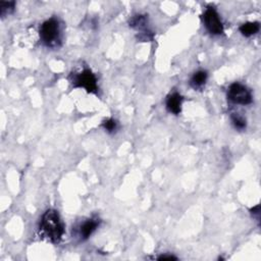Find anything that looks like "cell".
<instances>
[{"label":"cell","mask_w":261,"mask_h":261,"mask_svg":"<svg viewBox=\"0 0 261 261\" xmlns=\"http://www.w3.org/2000/svg\"><path fill=\"white\" fill-rule=\"evenodd\" d=\"M74 88H84L88 93L96 94L98 91L97 79L91 69H84L82 73L75 75L73 79Z\"/></svg>","instance_id":"obj_5"},{"label":"cell","mask_w":261,"mask_h":261,"mask_svg":"<svg viewBox=\"0 0 261 261\" xmlns=\"http://www.w3.org/2000/svg\"><path fill=\"white\" fill-rule=\"evenodd\" d=\"M15 8V2L14 1H0V15L1 17H4L10 13L13 12Z\"/></svg>","instance_id":"obj_12"},{"label":"cell","mask_w":261,"mask_h":261,"mask_svg":"<svg viewBox=\"0 0 261 261\" xmlns=\"http://www.w3.org/2000/svg\"><path fill=\"white\" fill-rule=\"evenodd\" d=\"M158 260H178V258L174 255H161L158 257Z\"/></svg>","instance_id":"obj_14"},{"label":"cell","mask_w":261,"mask_h":261,"mask_svg":"<svg viewBox=\"0 0 261 261\" xmlns=\"http://www.w3.org/2000/svg\"><path fill=\"white\" fill-rule=\"evenodd\" d=\"M130 27L134 28L141 32V36L139 37L140 40L143 41H152L153 40V33L147 29V16L143 14L134 15L130 21Z\"/></svg>","instance_id":"obj_6"},{"label":"cell","mask_w":261,"mask_h":261,"mask_svg":"<svg viewBox=\"0 0 261 261\" xmlns=\"http://www.w3.org/2000/svg\"><path fill=\"white\" fill-rule=\"evenodd\" d=\"M260 29V25L258 21H248L243 23V25L239 28L241 34L245 37H251L258 33Z\"/></svg>","instance_id":"obj_10"},{"label":"cell","mask_w":261,"mask_h":261,"mask_svg":"<svg viewBox=\"0 0 261 261\" xmlns=\"http://www.w3.org/2000/svg\"><path fill=\"white\" fill-rule=\"evenodd\" d=\"M100 221L98 219H90L83 223L79 229V236L82 241H86L92 236V234L98 229Z\"/></svg>","instance_id":"obj_7"},{"label":"cell","mask_w":261,"mask_h":261,"mask_svg":"<svg viewBox=\"0 0 261 261\" xmlns=\"http://www.w3.org/2000/svg\"><path fill=\"white\" fill-rule=\"evenodd\" d=\"M184 101V97L178 92H174L170 94L167 98V109L169 112L173 114H180L182 111V104Z\"/></svg>","instance_id":"obj_8"},{"label":"cell","mask_w":261,"mask_h":261,"mask_svg":"<svg viewBox=\"0 0 261 261\" xmlns=\"http://www.w3.org/2000/svg\"><path fill=\"white\" fill-rule=\"evenodd\" d=\"M40 39L47 47H55L60 42V25L59 21L52 17L45 20L40 27Z\"/></svg>","instance_id":"obj_2"},{"label":"cell","mask_w":261,"mask_h":261,"mask_svg":"<svg viewBox=\"0 0 261 261\" xmlns=\"http://www.w3.org/2000/svg\"><path fill=\"white\" fill-rule=\"evenodd\" d=\"M201 17L204 27L211 35L224 34L225 30H224L223 21L215 6H211V5L207 6Z\"/></svg>","instance_id":"obj_3"},{"label":"cell","mask_w":261,"mask_h":261,"mask_svg":"<svg viewBox=\"0 0 261 261\" xmlns=\"http://www.w3.org/2000/svg\"><path fill=\"white\" fill-rule=\"evenodd\" d=\"M208 79V74L206 70H198L196 72L191 80H190V85H191L192 88H194L195 90H199L201 88H203V86L206 84Z\"/></svg>","instance_id":"obj_9"},{"label":"cell","mask_w":261,"mask_h":261,"mask_svg":"<svg viewBox=\"0 0 261 261\" xmlns=\"http://www.w3.org/2000/svg\"><path fill=\"white\" fill-rule=\"evenodd\" d=\"M40 234L53 244L61 241L64 235V226L58 212L54 209H48L41 218Z\"/></svg>","instance_id":"obj_1"},{"label":"cell","mask_w":261,"mask_h":261,"mask_svg":"<svg viewBox=\"0 0 261 261\" xmlns=\"http://www.w3.org/2000/svg\"><path fill=\"white\" fill-rule=\"evenodd\" d=\"M231 118H232V123H233L234 127H235L237 130L243 131L244 129H246L247 124H246V120H245V118H244L243 116L239 115L238 113H233V114L231 115Z\"/></svg>","instance_id":"obj_11"},{"label":"cell","mask_w":261,"mask_h":261,"mask_svg":"<svg viewBox=\"0 0 261 261\" xmlns=\"http://www.w3.org/2000/svg\"><path fill=\"white\" fill-rule=\"evenodd\" d=\"M259 208H260V206L257 205V206H255V207H253V208L251 209L252 216H253V217H256L258 221H259V215H260V213H259Z\"/></svg>","instance_id":"obj_15"},{"label":"cell","mask_w":261,"mask_h":261,"mask_svg":"<svg viewBox=\"0 0 261 261\" xmlns=\"http://www.w3.org/2000/svg\"><path fill=\"white\" fill-rule=\"evenodd\" d=\"M228 99L235 104L248 105L252 103L253 97L251 91L246 86L240 83H234L229 87Z\"/></svg>","instance_id":"obj_4"},{"label":"cell","mask_w":261,"mask_h":261,"mask_svg":"<svg viewBox=\"0 0 261 261\" xmlns=\"http://www.w3.org/2000/svg\"><path fill=\"white\" fill-rule=\"evenodd\" d=\"M102 127L107 133L111 134L117 130V122L115 120H113V118H108V120H106L102 123Z\"/></svg>","instance_id":"obj_13"}]
</instances>
